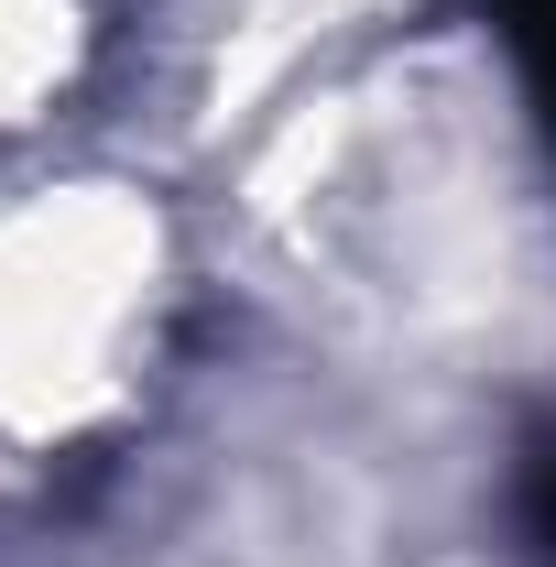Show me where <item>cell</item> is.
Masks as SVG:
<instances>
[{
	"label": "cell",
	"instance_id": "obj_2",
	"mask_svg": "<svg viewBox=\"0 0 556 567\" xmlns=\"http://www.w3.org/2000/svg\"><path fill=\"white\" fill-rule=\"evenodd\" d=\"M513 513H524L535 557L556 567V425H535V436H524V470H513Z\"/></svg>",
	"mask_w": 556,
	"mask_h": 567
},
{
	"label": "cell",
	"instance_id": "obj_1",
	"mask_svg": "<svg viewBox=\"0 0 556 567\" xmlns=\"http://www.w3.org/2000/svg\"><path fill=\"white\" fill-rule=\"evenodd\" d=\"M491 11H502L513 66H524V87H535V121H546V142H556V0H491Z\"/></svg>",
	"mask_w": 556,
	"mask_h": 567
}]
</instances>
